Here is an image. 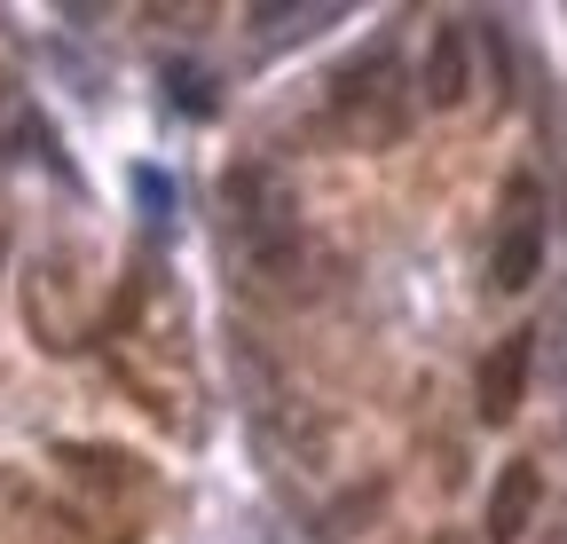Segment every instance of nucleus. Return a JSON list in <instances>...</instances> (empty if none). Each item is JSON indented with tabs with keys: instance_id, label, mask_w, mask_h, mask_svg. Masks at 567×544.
Returning a JSON list of instances; mask_svg holds the SVG:
<instances>
[{
	"instance_id": "f257e3e1",
	"label": "nucleus",
	"mask_w": 567,
	"mask_h": 544,
	"mask_svg": "<svg viewBox=\"0 0 567 544\" xmlns=\"http://www.w3.org/2000/svg\"><path fill=\"white\" fill-rule=\"evenodd\" d=\"M410 111H417V80L402 72L394 40H379V48H363V55H347L339 72H331V119L354 134V143H371V151L402 143Z\"/></svg>"
},
{
	"instance_id": "f03ea898",
	"label": "nucleus",
	"mask_w": 567,
	"mask_h": 544,
	"mask_svg": "<svg viewBox=\"0 0 567 544\" xmlns=\"http://www.w3.org/2000/svg\"><path fill=\"white\" fill-rule=\"evenodd\" d=\"M221 222H229V237H237L245 260L284 268L292 245H300V197H292V182H284L268 158H237L221 174Z\"/></svg>"
},
{
	"instance_id": "7ed1b4c3",
	"label": "nucleus",
	"mask_w": 567,
	"mask_h": 544,
	"mask_svg": "<svg viewBox=\"0 0 567 544\" xmlns=\"http://www.w3.org/2000/svg\"><path fill=\"white\" fill-rule=\"evenodd\" d=\"M536 277H544V214H536V182L513 174L505 182V222H496V245H488V285L528 292Z\"/></svg>"
},
{
	"instance_id": "20e7f679",
	"label": "nucleus",
	"mask_w": 567,
	"mask_h": 544,
	"mask_svg": "<svg viewBox=\"0 0 567 544\" xmlns=\"http://www.w3.org/2000/svg\"><path fill=\"white\" fill-rule=\"evenodd\" d=\"M528 363H536V331H528V324L505 331V339L481 356V371H473V411H481V427H513L520 394H528Z\"/></svg>"
},
{
	"instance_id": "39448f33",
	"label": "nucleus",
	"mask_w": 567,
	"mask_h": 544,
	"mask_svg": "<svg viewBox=\"0 0 567 544\" xmlns=\"http://www.w3.org/2000/svg\"><path fill=\"white\" fill-rule=\"evenodd\" d=\"M536 505H544V473H536V458H513L505 473H496V490H488V513H481L488 544H520Z\"/></svg>"
},
{
	"instance_id": "423d86ee",
	"label": "nucleus",
	"mask_w": 567,
	"mask_h": 544,
	"mask_svg": "<svg viewBox=\"0 0 567 544\" xmlns=\"http://www.w3.org/2000/svg\"><path fill=\"white\" fill-rule=\"evenodd\" d=\"M417 88H425V103H434V111H457V103L473 95V40H465V24H442L434 40H425Z\"/></svg>"
},
{
	"instance_id": "0eeeda50",
	"label": "nucleus",
	"mask_w": 567,
	"mask_h": 544,
	"mask_svg": "<svg viewBox=\"0 0 567 544\" xmlns=\"http://www.w3.org/2000/svg\"><path fill=\"white\" fill-rule=\"evenodd\" d=\"M166 88H174V103L189 119H213V80L197 72V63H166Z\"/></svg>"
},
{
	"instance_id": "6e6552de",
	"label": "nucleus",
	"mask_w": 567,
	"mask_h": 544,
	"mask_svg": "<svg viewBox=\"0 0 567 544\" xmlns=\"http://www.w3.org/2000/svg\"><path fill=\"white\" fill-rule=\"evenodd\" d=\"M134 189H142V206H151V222H174V189H158V174H151V166L134 174Z\"/></svg>"
},
{
	"instance_id": "1a4fd4ad",
	"label": "nucleus",
	"mask_w": 567,
	"mask_h": 544,
	"mask_svg": "<svg viewBox=\"0 0 567 544\" xmlns=\"http://www.w3.org/2000/svg\"><path fill=\"white\" fill-rule=\"evenodd\" d=\"M252 17H260V24H284V9H252ZM323 17H331V9H292V32H308V24H323Z\"/></svg>"
},
{
	"instance_id": "9d476101",
	"label": "nucleus",
	"mask_w": 567,
	"mask_h": 544,
	"mask_svg": "<svg viewBox=\"0 0 567 544\" xmlns=\"http://www.w3.org/2000/svg\"><path fill=\"white\" fill-rule=\"evenodd\" d=\"M0 253H9V229H0Z\"/></svg>"
},
{
	"instance_id": "9b49d317",
	"label": "nucleus",
	"mask_w": 567,
	"mask_h": 544,
	"mask_svg": "<svg viewBox=\"0 0 567 544\" xmlns=\"http://www.w3.org/2000/svg\"><path fill=\"white\" fill-rule=\"evenodd\" d=\"M442 544H465V536H442Z\"/></svg>"
}]
</instances>
